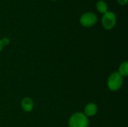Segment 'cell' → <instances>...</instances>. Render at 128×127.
<instances>
[{
	"label": "cell",
	"instance_id": "1",
	"mask_svg": "<svg viewBox=\"0 0 128 127\" xmlns=\"http://www.w3.org/2000/svg\"><path fill=\"white\" fill-rule=\"evenodd\" d=\"M88 120L82 113L74 114L69 120L70 127H88Z\"/></svg>",
	"mask_w": 128,
	"mask_h": 127
},
{
	"label": "cell",
	"instance_id": "2",
	"mask_svg": "<svg viewBox=\"0 0 128 127\" xmlns=\"http://www.w3.org/2000/svg\"><path fill=\"white\" fill-rule=\"evenodd\" d=\"M122 84H123L122 76L118 72L112 73L110 76L108 81H107L108 88L112 91L119 90L121 88Z\"/></svg>",
	"mask_w": 128,
	"mask_h": 127
},
{
	"label": "cell",
	"instance_id": "3",
	"mask_svg": "<svg viewBox=\"0 0 128 127\" xmlns=\"http://www.w3.org/2000/svg\"><path fill=\"white\" fill-rule=\"evenodd\" d=\"M102 25L106 29H112L116 23V16L112 11H107L104 13L101 19Z\"/></svg>",
	"mask_w": 128,
	"mask_h": 127
},
{
	"label": "cell",
	"instance_id": "4",
	"mask_svg": "<svg viewBox=\"0 0 128 127\" xmlns=\"http://www.w3.org/2000/svg\"><path fill=\"white\" fill-rule=\"evenodd\" d=\"M97 20H98V16L93 12H86L83 13L80 19L81 25L85 27L93 26L97 22Z\"/></svg>",
	"mask_w": 128,
	"mask_h": 127
},
{
	"label": "cell",
	"instance_id": "5",
	"mask_svg": "<svg viewBox=\"0 0 128 127\" xmlns=\"http://www.w3.org/2000/svg\"><path fill=\"white\" fill-rule=\"evenodd\" d=\"M21 106H22V109L25 112H31L33 109L34 103H33V101H32V100L31 98H29V97H25L22 100Z\"/></svg>",
	"mask_w": 128,
	"mask_h": 127
},
{
	"label": "cell",
	"instance_id": "6",
	"mask_svg": "<svg viewBox=\"0 0 128 127\" xmlns=\"http://www.w3.org/2000/svg\"><path fill=\"white\" fill-rule=\"evenodd\" d=\"M98 112V107L94 103H89L88 104L85 108V113L86 116H94Z\"/></svg>",
	"mask_w": 128,
	"mask_h": 127
},
{
	"label": "cell",
	"instance_id": "7",
	"mask_svg": "<svg viewBox=\"0 0 128 127\" xmlns=\"http://www.w3.org/2000/svg\"><path fill=\"white\" fill-rule=\"evenodd\" d=\"M96 7L100 13H105L108 11V5L104 0H100L96 3Z\"/></svg>",
	"mask_w": 128,
	"mask_h": 127
},
{
	"label": "cell",
	"instance_id": "8",
	"mask_svg": "<svg viewBox=\"0 0 128 127\" xmlns=\"http://www.w3.org/2000/svg\"><path fill=\"white\" fill-rule=\"evenodd\" d=\"M118 73L122 76H127L128 75V64L127 61L123 62L119 67Z\"/></svg>",
	"mask_w": 128,
	"mask_h": 127
},
{
	"label": "cell",
	"instance_id": "9",
	"mask_svg": "<svg viewBox=\"0 0 128 127\" xmlns=\"http://www.w3.org/2000/svg\"><path fill=\"white\" fill-rule=\"evenodd\" d=\"M1 41H2V43L3 46H7V45H8L9 43H10L9 38H8V37H4V38H2V40H1Z\"/></svg>",
	"mask_w": 128,
	"mask_h": 127
},
{
	"label": "cell",
	"instance_id": "10",
	"mask_svg": "<svg viewBox=\"0 0 128 127\" xmlns=\"http://www.w3.org/2000/svg\"><path fill=\"white\" fill-rule=\"evenodd\" d=\"M117 1H118V2L119 4H121V5H124V4H127L128 0H117Z\"/></svg>",
	"mask_w": 128,
	"mask_h": 127
},
{
	"label": "cell",
	"instance_id": "11",
	"mask_svg": "<svg viewBox=\"0 0 128 127\" xmlns=\"http://www.w3.org/2000/svg\"><path fill=\"white\" fill-rule=\"evenodd\" d=\"M3 44H2V41H1V40H0V52L2 50V49H3Z\"/></svg>",
	"mask_w": 128,
	"mask_h": 127
},
{
	"label": "cell",
	"instance_id": "12",
	"mask_svg": "<svg viewBox=\"0 0 128 127\" xmlns=\"http://www.w3.org/2000/svg\"><path fill=\"white\" fill-rule=\"evenodd\" d=\"M52 1H56V0H52Z\"/></svg>",
	"mask_w": 128,
	"mask_h": 127
}]
</instances>
